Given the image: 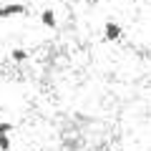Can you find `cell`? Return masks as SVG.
I'll return each mask as SVG.
<instances>
[{"label": "cell", "instance_id": "6da1fadb", "mask_svg": "<svg viewBox=\"0 0 151 151\" xmlns=\"http://www.w3.org/2000/svg\"><path fill=\"white\" fill-rule=\"evenodd\" d=\"M121 35H124V28L116 20H108L106 28H103V40L106 43H116V40H121Z\"/></svg>", "mask_w": 151, "mask_h": 151}, {"label": "cell", "instance_id": "7a4b0ae2", "mask_svg": "<svg viewBox=\"0 0 151 151\" xmlns=\"http://www.w3.org/2000/svg\"><path fill=\"white\" fill-rule=\"evenodd\" d=\"M28 5L25 3H8V5H0V18H15V15H25Z\"/></svg>", "mask_w": 151, "mask_h": 151}, {"label": "cell", "instance_id": "3957f363", "mask_svg": "<svg viewBox=\"0 0 151 151\" xmlns=\"http://www.w3.org/2000/svg\"><path fill=\"white\" fill-rule=\"evenodd\" d=\"M40 23H43L45 28H50V30H53V28H58V18H55V13L50 10V8H45V10L40 13Z\"/></svg>", "mask_w": 151, "mask_h": 151}, {"label": "cell", "instance_id": "277c9868", "mask_svg": "<svg viewBox=\"0 0 151 151\" xmlns=\"http://www.w3.org/2000/svg\"><path fill=\"white\" fill-rule=\"evenodd\" d=\"M10 58L15 60V63H23V60H28V50H23V48H13V50H10Z\"/></svg>", "mask_w": 151, "mask_h": 151}, {"label": "cell", "instance_id": "5b68a950", "mask_svg": "<svg viewBox=\"0 0 151 151\" xmlns=\"http://www.w3.org/2000/svg\"><path fill=\"white\" fill-rule=\"evenodd\" d=\"M10 134H0V151H10Z\"/></svg>", "mask_w": 151, "mask_h": 151}, {"label": "cell", "instance_id": "8992f818", "mask_svg": "<svg viewBox=\"0 0 151 151\" xmlns=\"http://www.w3.org/2000/svg\"><path fill=\"white\" fill-rule=\"evenodd\" d=\"M13 129H15V126H13L10 121H0V134H10Z\"/></svg>", "mask_w": 151, "mask_h": 151}]
</instances>
